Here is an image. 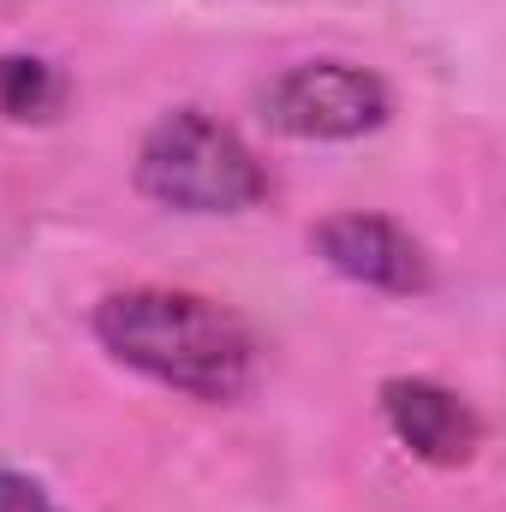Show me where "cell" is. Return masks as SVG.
I'll return each instance as SVG.
<instances>
[{
  "instance_id": "7a4b0ae2",
  "label": "cell",
  "mask_w": 506,
  "mask_h": 512,
  "mask_svg": "<svg viewBox=\"0 0 506 512\" xmlns=\"http://www.w3.org/2000/svg\"><path fill=\"white\" fill-rule=\"evenodd\" d=\"M137 191L173 215H245L268 197V173L233 126L203 108H173L137 149Z\"/></svg>"
},
{
  "instance_id": "3957f363",
  "label": "cell",
  "mask_w": 506,
  "mask_h": 512,
  "mask_svg": "<svg viewBox=\"0 0 506 512\" xmlns=\"http://www.w3.org/2000/svg\"><path fill=\"white\" fill-rule=\"evenodd\" d=\"M387 114H393L387 84L352 60H304L262 90V120L298 143H352L381 131Z\"/></svg>"
},
{
  "instance_id": "277c9868",
  "label": "cell",
  "mask_w": 506,
  "mask_h": 512,
  "mask_svg": "<svg viewBox=\"0 0 506 512\" xmlns=\"http://www.w3.org/2000/svg\"><path fill=\"white\" fill-rule=\"evenodd\" d=\"M316 251L322 262L352 280V286H370L387 298H423L435 286V268L429 251L387 215H364V209H346V215H328L316 227Z\"/></svg>"
},
{
  "instance_id": "52a82bcc",
  "label": "cell",
  "mask_w": 506,
  "mask_h": 512,
  "mask_svg": "<svg viewBox=\"0 0 506 512\" xmlns=\"http://www.w3.org/2000/svg\"><path fill=\"white\" fill-rule=\"evenodd\" d=\"M0 512H66L36 477L24 471H0Z\"/></svg>"
},
{
  "instance_id": "5b68a950",
  "label": "cell",
  "mask_w": 506,
  "mask_h": 512,
  "mask_svg": "<svg viewBox=\"0 0 506 512\" xmlns=\"http://www.w3.org/2000/svg\"><path fill=\"white\" fill-rule=\"evenodd\" d=\"M381 417L405 453H417L423 465H441V471L471 465L483 447V417L471 411V399H459L453 387L429 382V376L381 382Z\"/></svg>"
},
{
  "instance_id": "6da1fadb",
  "label": "cell",
  "mask_w": 506,
  "mask_h": 512,
  "mask_svg": "<svg viewBox=\"0 0 506 512\" xmlns=\"http://www.w3.org/2000/svg\"><path fill=\"white\" fill-rule=\"evenodd\" d=\"M90 328L108 346V358H120L126 370L173 387L185 399H203V405L245 399L256 382V364H262V346L239 310L203 292H179V286L108 292Z\"/></svg>"
},
{
  "instance_id": "8992f818",
  "label": "cell",
  "mask_w": 506,
  "mask_h": 512,
  "mask_svg": "<svg viewBox=\"0 0 506 512\" xmlns=\"http://www.w3.org/2000/svg\"><path fill=\"white\" fill-rule=\"evenodd\" d=\"M66 108V78L54 60L36 54H0V120L12 126H48Z\"/></svg>"
}]
</instances>
